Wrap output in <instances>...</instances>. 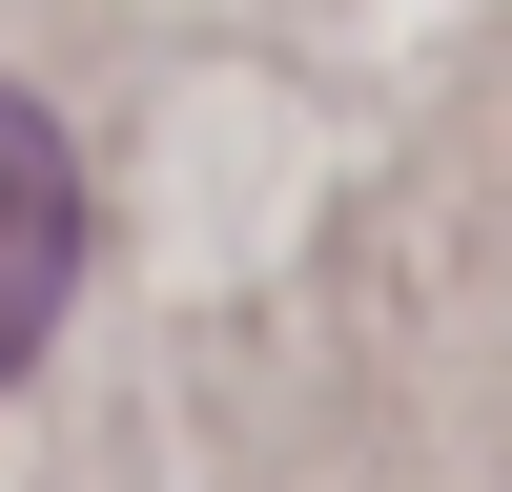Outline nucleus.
Instances as JSON below:
<instances>
[{
    "mask_svg": "<svg viewBox=\"0 0 512 492\" xmlns=\"http://www.w3.org/2000/svg\"><path fill=\"white\" fill-rule=\"evenodd\" d=\"M62 287H82V164H62V123L0 82V369H41Z\"/></svg>",
    "mask_w": 512,
    "mask_h": 492,
    "instance_id": "nucleus-1",
    "label": "nucleus"
}]
</instances>
